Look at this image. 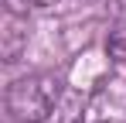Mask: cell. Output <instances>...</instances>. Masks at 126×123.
Instances as JSON below:
<instances>
[{
	"instance_id": "cell-1",
	"label": "cell",
	"mask_w": 126,
	"mask_h": 123,
	"mask_svg": "<svg viewBox=\"0 0 126 123\" xmlns=\"http://www.w3.org/2000/svg\"><path fill=\"white\" fill-rule=\"evenodd\" d=\"M62 99V79L48 75V72H34L24 79L10 82L7 89V113L17 123H44L55 106Z\"/></svg>"
},
{
	"instance_id": "cell-2",
	"label": "cell",
	"mask_w": 126,
	"mask_h": 123,
	"mask_svg": "<svg viewBox=\"0 0 126 123\" xmlns=\"http://www.w3.org/2000/svg\"><path fill=\"white\" fill-rule=\"evenodd\" d=\"M106 51H109V58L116 62L119 68H126V24L112 27V34H109V41H106Z\"/></svg>"
},
{
	"instance_id": "cell-3",
	"label": "cell",
	"mask_w": 126,
	"mask_h": 123,
	"mask_svg": "<svg viewBox=\"0 0 126 123\" xmlns=\"http://www.w3.org/2000/svg\"><path fill=\"white\" fill-rule=\"evenodd\" d=\"M31 3H55V0H31Z\"/></svg>"
}]
</instances>
